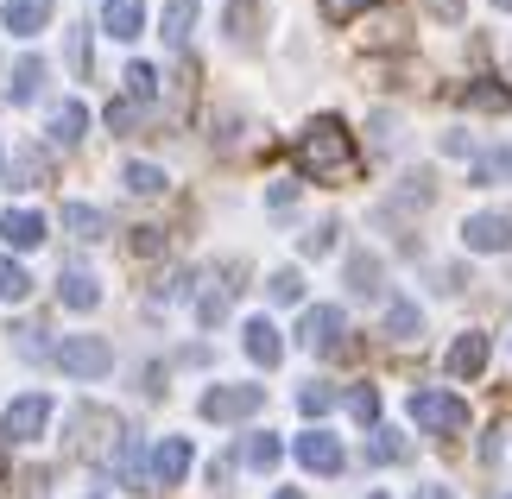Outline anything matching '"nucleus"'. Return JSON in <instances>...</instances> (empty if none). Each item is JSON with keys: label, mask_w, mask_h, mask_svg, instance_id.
Returning a JSON list of instances; mask_svg holds the SVG:
<instances>
[{"label": "nucleus", "mask_w": 512, "mask_h": 499, "mask_svg": "<svg viewBox=\"0 0 512 499\" xmlns=\"http://www.w3.org/2000/svg\"><path fill=\"white\" fill-rule=\"evenodd\" d=\"M260 19H266L260 0H234L228 7V38L234 45H260Z\"/></svg>", "instance_id": "2eb2a0df"}, {"label": "nucleus", "mask_w": 512, "mask_h": 499, "mask_svg": "<svg viewBox=\"0 0 512 499\" xmlns=\"http://www.w3.org/2000/svg\"><path fill=\"white\" fill-rule=\"evenodd\" d=\"M342 335H348V323H342V310H336V304L304 310V323H298V342H304L310 354H336V348H342Z\"/></svg>", "instance_id": "423d86ee"}, {"label": "nucleus", "mask_w": 512, "mask_h": 499, "mask_svg": "<svg viewBox=\"0 0 512 499\" xmlns=\"http://www.w3.org/2000/svg\"><path fill=\"white\" fill-rule=\"evenodd\" d=\"M367 7H380V0H323L329 19H354V13H367Z\"/></svg>", "instance_id": "4c0bfd02"}, {"label": "nucleus", "mask_w": 512, "mask_h": 499, "mask_svg": "<svg viewBox=\"0 0 512 499\" xmlns=\"http://www.w3.org/2000/svg\"><path fill=\"white\" fill-rule=\"evenodd\" d=\"M13 177H19L26 190H32V184H51V165H45V152H19V158H13Z\"/></svg>", "instance_id": "c756f323"}, {"label": "nucleus", "mask_w": 512, "mask_h": 499, "mask_svg": "<svg viewBox=\"0 0 512 499\" xmlns=\"http://www.w3.org/2000/svg\"><path fill=\"white\" fill-rule=\"evenodd\" d=\"M411 499H456V493H449V487H418Z\"/></svg>", "instance_id": "79ce46f5"}, {"label": "nucleus", "mask_w": 512, "mask_h": 499, "mask_svg": "<svg viewBox=\"0 0 512 499\" xmlns=\"http://www.w3.org/2000/svg\"><path fill=\"white\" fill-rule=\"evenodd\" d=\"M462 102H468V108H494V114H500V108H512V89L500 83V76H475V83L462 89Z\"/></svg>", "instance_id": "a211bd4d"}, {"label": "nucleus", "mask_w": 512, "mask_h": 499, "mask_svg": "<svg viewBox=\"0 0 512 499\" xmlns=\"http://www.w3.org/2000/svg\"><path fill=\"white\" fill-rule=\"evenodd\" d=\"M279 455H285V443H279V436H272V430H260V436H247V468H279Z\"/></svg>", "instance_id": "b1692460"}, {"label": "nucleus", "mask_w": 512, "mask_h": 499, "mask_svg": "<svg viewBox=\"0 0 512 499\" xmlns=\"http://www.w3.org/2000/svg\"><path fill=\"white\" fill-rule=\"evenodd\" d=\"M272 499H304V493H272Z\"/></svg>", "instance_id": "c03bdc74"}, {"label": "nucleus", "mask_w": 512, "mask_h": 499, "mask_svg": "<svg viewBox=\"0 0 512 499\" xmlns=\"http://www.w3.org/2000/svg\"><path fill=\"white\" fill-rule=\"evenodd\" d=\"M329 405H336V386H323V379H310V386L298 392V411H304V417H323Z\"/></svg>", "instance_id": "7c9ffc66"}, {"label": "nucleus", "mask_w": 512, "mask_h": 499, "mask_svg": "<svg viewBox=\"0 0 512 499\" xmlns=\"http://www.w3.org/2000/svg\"><path fill=\"white\" fill-rule=\"evenodd\" d=\"M266 291H272V304H298V297H304V278L298 272H272Z\"/></svg>", "instance_id": "473e14b6"}, {"label": "nucleus", "mask_w": 512, "mask_h": 499, "mask_svg": "<svg viewBox=\"0 0 512 499\" xmlns=\"http://www.w3.org/2000/svg\"><path fill=\"white\" fill-rule=\"evenodd\" d=\"M0 234H7V247L32 253L38 241H45V215H32V209H7V222H0Z\"/></svg>", "instance_id": "9b49d317"}, {"label": "nucleus", "mask_w": 512, "mask_h": 499, "mask_svg": "<svg viewBox=\"0 0 512 499\" xmlns=\"http://www.w3.org/2000/svg\"><path fill=\"white\" fill-rule=\"evenodd\" d=\"M298 171L304 177H348L354 171V133L336 121V114H317L304 133H298Z\"/></svg>", "instance_id": "f257e3e1"}, {"label": "nucleus", "mask_w": 512, "mask_h": 499, "mask_svg": "<svg viewBox=\"0 0 512 499\" xmlns=\"http://www.w3.org/2000/svg\"><path fill=\"white\" fill-rule=\"evenodd\" d=\"M45 424H51V398L45 392H26V398H13V405L0 411V436H7V443H38Z\"/></svg>", "instance_id": "20e7f679"}, {"label": "nucleus", "mask_w": 512, "mask_h": 499, "mask_svg": "<svg viewBox=\"0 0 512 499\" xmlns=\"http://www.w3.org/2000/svg\"><path fill=\"white\" fill-rule=\"evenodd\" d=\"M247 354H253L260 367H279V361H285V342H279V329H272L266 316H253V323H247Z\"/></svg>", "instance_id": "ddd939ff"}, {"label": "nucleus", "mask_w": 512, "mask_h": 499, "mask_svg": "<svg viewBox=\"0 0 512 499\" xmlns=\"http://www.w3.org/2000/svg\"><path fill=\"white\" fill-rule=\"evenodd\" d=\"M266 203H272V209H291V203H298V184H291V177H285V184H272Z\"/></svg>", "instance_id": "ea45409f"}, {"label": "nucleus", "mask_w": 512, "mask_h": 499, "mask_svg": "<svg viewBox=\"0 0 512 499\" xmlns=\"http://www.w3.org/2000/svg\"><path fill=\"white\" fill-rule=\"evenodd\" d=\"M348 291L354 297H380V259L373 253H348Z\"/></svg>", "instance_id": "6ab92c4d"}, {"label": "nucleus", "mask_w": 512, "mask_h": 499, "mask_svg": "<svg viewBox=\"0 0 512 499\" xmlns=\"http://www.w3.org/2000/svg\"><path fill=\"white\" fill-rule=\"evenodd\" d=\"M462 241L475 247V253H506L512 247V215H468Z\"/></svg>", "instance_id": "6e6552de"}, {"label": "nucleus", "mask_w": 512, "mask_h": 499, "mask_svg": "<svg viewBox=\"0 0 512 499\" xmlns=\"http://www.w3.org/2000/svg\"><path fill=\"white\" fill-rule=\"evenodd\" d=\"M64 228L76 234V241H102V234H108V215L89 209V203H64Z\"/></svg>", "instance_id": "f3484780"}, {"label": "nucleus", "mask_w": 512, "mask_h": 499, "mask_svg": "<svg viewBox=\"0 0 512 499\" xmlns=\"http://www.w3.org/2000/svg\"><path fill=\"white\" fill-rule=\"evenodd\" d=\"M70 70H76V76H89V32H83V26L70 32Z\"/></svg>", "instance_id": "c9c22d12"}, {"label": "nucleus", "mask_w": 512, "mask_h": 499, "mask_svg": "<svg viewBox=\"0 0 512 499\" xmlns=\"http://www.w3.org/2000/svg\"><path fill=\"white\" fill-rule=\"evenodd\" d=\"M348 411L361 417V424H380V392H373V386H354L348 392Z\"/></svg>", "instance_id": "2f4dec72"}, {"label": "nucleus", "mask_w": 512, "mask_h": 499, "mask_svg": "<svg viewBox=\"0 0 512 499\" xmlns=\"http://www.w3.org/2000/svg\"><path fill=\"white\" fill-rule=\"evenodd\" d=\"M32 291V278H26V266L19 259H0V304H19V297Z\"/></svg>", "instance_id": "a878e982"}, {"label": "nucleus", "mask_w": 512, "mask_h": 499, "mask_svg": "<svg viewBox=\"0 0 512 499\" xmlns=\"http://www.w3.org/2000/svg\"><path fill=\"white\" fill-rule=\"evenodd\" d=\"M184 474H190V443H184V436H165V443L152 449V481H159V487H177Z\"/></svg>", "instance_id": "1a4fd4ad"}, {"label": "nucleus", "mask_w": 512, "mask_h": 499, "mask_svg": "<svg viewBox=\"0 0 512 499\" xmlns=\"http://www.w3.org/2000/svg\"><path fill=\"white\" fill-rule=\"evenodd\" d=\"M38 83H45V64H38V57H19V64H13V83H7V95H13V102H32V95H38Z\"/></svg>", "instance_id": "4be33fe9"}, {"label": "nucleus", "mask_w": 512, "mask_h": 499, "mask_svg": "<svg viewBox=\"0 0 512 499\" xmlns=\"http://www.w3.org/2000/svg\"><path fill=\"white\" fill-rule=\"evenodd\" d=\"M0 487H7V455H0Z\"/></svg>", "instance_id": "37998d69"}, {"label": "nucleus", "mask_w": 512, "mask_h": 499, "mask_svg": "<svg viewBox=\"0 0 512 499\" xmlns=\"http://www.w3.org/2000/svg\"><path fill=\"white\" fill-rule=\"evenodd\" d=\"M121 177H127V190H133V196H165V171H159V165H140V158H133Z\"/></svg>", "instance_id": "393cba45"}, {"label": "nucleus", "mask_w": 512, "mask_h": 499, "mask_svg": "<svg viewBox=\"0 0 512 499\" xmlns=\"http://www.w3.org/2000/svg\"><path fill=\"white\" fill-rule=\"evenodd\" d=\"M140 259H159L165 253V228H133V241H127Z\"/></svg>", "instance_id": "f704fd0d"}, {"label": "nucleus", "mask_w": 512, "mask_h": 499, "mask_svg": "<svg viewBox=\"0 0 512 499\" xmlns=\"http://www.w3.org/2000/svg\"><path fill=\"white\" fill-rule=\"evenodd\" d=\"M494 7H506V13H512V0H494Z\"/></svg>", "instance_id": "a18cd8bd"}, {"label": "nucleus", "mask_w": 512, "mask_h": 499, "mask_svg": "<svg viewBox=\"0 0 512 499\" xmlns=\"http://www.w3.org/2000/svg\"><path fill=\"white\" fill-rule=\"evenodd\" d=\"M430 13H443V19H462V0H424Z\"/></svg>", "instance_id": "a19ab883"}, {"label": "nucleus", "mask_w": 512, "mask_h": 499, "mask_svg": "<svg viewBox=\"0 0 512 499\" xmlns=\"http://www.w3.org/2000/svg\"><path fill=\"white\" fill-rule=\"evenodd\" d=\"M481 367H487V335H475V329L456 335V348H449V373H456V379H475Z\"/></svg>", "instance_id": "f8f14e48"}, {"label": "nucleus", "mask_w": 512, "mask_h": 499, "mask_svg": "<svg viewBox=\"0 0 512 499\" xmlns=\"http://www.w3.org/2000/svg\"><path fill=\"white\" fill-rule=\"evenodd\" d=\"M475 184H512V152L506 146H494V152L475 158Z\"/></svg>", "instance_id": "5701e85b"}, {"label": "nucleus", "mask_w": 512, "mask_h": 499, "mask_svg": "<svg viewBox=\"0 0 512 499\" xmlns=\"http://www.w3.org/2000/svg\"><path fill=\"white\" fill-rule=\"evenodd\" d=\"M367 499H386V493H367Z\"/></svg>", "instance_id": "49530a36"}, {"label": "nucleus", "mask_w": 512, "mask_h": 499, "mask_svg": "<svg viewBox=\"0 0 512 499\" xmlns=\"http://www.w3.org/2000/svg\"><path fill=\"white\" fill-rule=\"evenodd\" d=\"M57 297H64L70 310H95V304H102V285H95L89 272H64V278H57Z\"/></svg>", "instance_id": "dca6fc26"}, {"label": "nucleus", "mask_w": 512, "mask_h": 499, "mask_svg": "<svg viewBox=\"0 0 512 499\" xmlns=\"http://www.w3.org/2000/svg\"><path fill=\"white\" fill-rule=\"evenodd\" d=\"M190 26H196V0H165V45L184 51L190 45Z\"/></svg>", "instance_id": "aec40b11"}, {"label": "nucleus", "mask_w": 512, "mask_h": 499, "mask_svg": "<svg viewBox=\"0 0 512 499\" xmlns=\"http://www.w3.org/2000/svg\"><path fill=\"white\" fill-rule=\"evenodd\" d=\"M51 361L64 367L70 379H102L114 367V348L102 342V335H64V342L51 348Z\"/></svg>", "instance_id": "f03ea898"}, {"label": "nucleus", "mask_w": 512, "mask_h": 499, "mask_svg": "<svg viewBox=\"0 0 512 499\" xmlns=\"http://www.w3.org/2000/svg\"><path fill=\"white\" fill-rule=\"evenodd\" d=\"M367 455H373V462H405V455H411V443H405L399 430H373V443H367Z\"/></svg>", "instance_id": "bb28decb"}, {"label": "nucleus", "mask_w": 512, "mask_h": 499, "mask_svg": "<svg viewBox=\"0 0 512 499\" xmlns=\"http://www.w3.org/2000/svg\"><path fill=\"white\" fill-rule=\"evenodd\" d=\"M196 316H203V323L215 329V323H222V316H228V291H215V285H209L203 297H196Z\"/></svg>", "instance_id": "72a5a7b5"}, {"label": "nucleus", "mask_w": 512, "mask_h": 499, "mask_svg": "<svg viewBox=\"0 0 512 499\" xmlns=\"http://www.w3.org/2000/svg\"><path fill=\"white\" fill-rule=\"evenodd\" d=\"M411 417H418V424L424 430H468V405H462V398L456 392H430V386H418V392H411Z\"/></svg>", "instance_id": "39448f33"}, {"label": "nucleus", "mask_w": 512, "mask_h": 499, "mask_svg": "<svg viewBox=\"0 0 512 499\" xmlns=\"http://www.w3.org/2000/svg\"><path fill=\"white\" fill-rule=\"evenodd\" d=\"M386 335H392V342H411V335H418V304H405V297H399V304L386 310Z\"/></svg>", "instance_id": "cd10ccee"}, {"label": "nucleus", "mask_w": 512, "mask_h": 499, "mask_svg": "<svg viewBox=\"0 0 512 499\" xmlns=\"http://www.w3.org/2000/svg\"><path fill=\"white\" fill-rule=\"evenodd\" d=\"M0 165H7V158H0Z\"/></svg>", "instance_id": "de8ad7c7"}, {"label": "nucleus", "mask_w": 512, "mask_h": 499, "mask_svg": "<svg viewBox=\"0 0 512 499\" xmlns=\"http://www.w3.org/2000/svg\"><path fill=\"white\" fill-rule=\"evenodd\" d=\"M83 127H89V108H83V102H64V108L51 114V139H57V146H76V139H83Z\"/></svg>", "instance_id": "412c9836"}, {"label": "nucleus", "mask_w": 512, "mask_h": 499, "mask_svg": "<svg viewBox=\"0 0 512 499\" xmlns=\"http://www.w3.org/2000/svg\"><path fill=\"white\" fill-rule=\"evenodd\" d=\"M45 19H51V0H7V32L13 38L45 32Z\"/></svg>", "instance_id": "4468645a"}, {"label": "nucleus", "mask_w": 512, "mask_h": 499, "mask_svg": "<svg viewBox=\"0 0 512 499\" xmlns=\"http://www.w3.org/2000/svg\"><path fill=\"white\" fill-rule=\"evenodd\" d=\"M133 121H140V108H133V102H108V127L114 133H127Z\"/></svg>", "instance_id": "58836bf2"}, {"label": "nucleus", "mask_w": 512, "mask_h": 499, "mask_svg": "<svg viewBox=\"0 0 512 499\" xmlns=\"http://www.w3.org/2000/svg\"><path fill=\"white\" fill-rule=\"evenodd\" d=\"M291 449H298V462H304L310 474H342V443H336L329 430H304Z\"/></svg>", "instance_id": "0eeeda50"}, {"label": "nucleus", "mask_w": 512, "mask_h": 499, "mask_svg": "<svg viewBox=\"0 0 512 499\" xmlns=\"http://www.w3.org/2000/svg\"><path fill=\"white\" fill-rule=\"evenodd\" d=\"M159 95V70L152 64H127V102H152Z\"/></svg>", "instance_id": "c85d7f7f"}, {"label": "nucleus", "mask_w": 512, "mask_h": 499, "mask_svg": "<svg viewBox=\"0 0 512 499\" xmlns=\"http://www.w3.org/2000/svg\"><path fill=\"white\" fill-rule=\"evenodd\" d=\"M260 405H266V386H209L196 411H203L209 424H241V417H253Z\"/></svg>", "instance_id": "7ed1b4c3"}, {"label": "nucleus", "mask_w": 512, "mask_h": 499, "mask_svg": "<svg viewBox=\"0 0 512 499\" xmlns=\"http://www.w3.org/2000/svg\"><path fill=\"white\" fill-rule=\"evenodd\" d=\"M329 247H336V222H323V228H310V234H304V253H310V259L329 253Z\"/></svg>", "instance_id": "e433bc0d"}, {"label": "nucleus", "mask_w": 512, "mask_h": 499, "mask_svg": "<svg viewBox=\"0 0 512 499\" xmlns=\"http://www.w3.org/2000/svg\"><path fill=\"white\" fill-rule=\"evenodd\" d=\"M102 26L114 38H140L146 26V0H102Z\"/></svg>", "instance_id": "9d476101"}]
</instances>
